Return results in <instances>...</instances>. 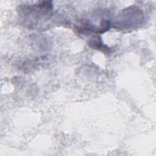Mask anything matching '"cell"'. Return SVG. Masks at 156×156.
<instances>
[{
  "instance_id": "cell-2",
  "label": "cell",
  "mask_w": 156,
  "mask_h": 156,
  "mask_svg": "<svg viewBox=\"0 0 156 156\" xmlns=\"http://www.w3.org/2000/svg\"><path fill=\"white\" fill-rule=\"evenodd\" d=\"M88 44L94 49L101 50L102 52L105 53V52H108L109 49L108 47L102 43V41L101 40V37H96L90 40L88 42Z\"/></svg>"
},
{
  "instance_id": "cell-1",
  "label": "cell",
  "mask_w": 156,
  "mask_h": 156,
  "mask_svg": "<svg viewBox=\"0 0 156 156\" xmlns=\"http://www.w3.org/2000/svg\"><path fill=\"white\" fill-rule=\"evenodd\" d=\"M142 11L137 7H130L124 9L119 14L115 25L126 30L132 29L140 24L143 20Z\"/></svg>"
}]
</instances>
